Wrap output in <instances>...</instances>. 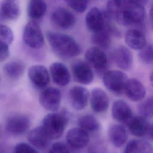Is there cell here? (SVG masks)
<instances>
[{"instance_id":"1","label":"cell","mask_w":153,"mask_h":153,"mask_svg":"<svg viewBox=\"0 0 153 153\" xmlns=\"http://www.w3.org/2000/svg\"><path fill=\"white\" fill-rule=\"evenodd\" d=\"M105 13L110 19L123 26L141 25L145 18L144 6L133 0H109Z\"/></svg>"},{"instance_id":"2","label":"cell","mask_w":153,"mask_h":153,"mask_svg":"<svg viewBox=\"0 0 153 153\" xmlns=\"http://www.w3.org/2000/svg\"><path fill=\"white\" fill-rule=\"evenodd\" d=\"M46 37L53 51L62 59L73 58L78 56L81 53L79 45L68 35L48 31Z\"/></svg>"},{"instance_id":"3","label":"cell","mask_w":153,"mask_h":153,"mask_svg":"<svg viewBox=\"0 0 153 153\" xmlns=\"http://www.w3.org/2000/svg\"><path fill=\"white\" fill-rule=\"evenodd\" d=\"M68 123V117L65 114L52 112L44 117L42 126L51 139L54 140L62 136Z\"/></svg>"},{"instance_id":"4","label":"cell","mask_w":153,"mask_h":153,"mask_svg":"<svg viewBox=\"0 0 153 153\" xmlns=\"http://www.w3.org/2000/svg\"><path fill=\"white\" fill-rule=\"evenodd\" d=\"M23 40L30 48L39 49L44 44V36L39 25L35 21H30L25 26L23 32Z\"/></svg>"},{"instance_id":"5","label":"cell","mask_w":153,"mask_h":153,"mask_svg":"<svg viewBox=\"0 0 153 153\" xmlns=\"http://www.w3.org/2000/svg\"><path fill=\"white\" fill-rule=\"evenodd\" d=\"M126 75L118 70L106 71L103 74V82L105 86L110 91L115 94H121L127 81Z\"/></svg>"},{"instance_id":"6","label":"cell","mask_w":153,"mask_h":153,"mask_svg":"<svg viewBox=\"0 0 153 153\" xmlns=\"http://www.w3.org/2000/svg\"><path fill=\"white\" fill-rule=\"evenodd\" d=\"M85 62L99 74H103L108 66V58L105 53L98 47L88 48L85 53Z\"/></svg>"},{"instance_id":"7","label":"cell","mask_w":153,"mask_h":153,"mask_svg":"<svg viewBox=\"0 0 153 153\" xmlns=\"http://www.w3.org/2000/svg\"><path fill=\"white\" fill-rule=\"evenodd\" d=\"M62 93L59 89L55 87H48L44 89L39 95L40 105L46 110L56 112L60 106Z\"/></svg>"},{"instance_id":"8","label":"cell","mask_w":153,"mask_h":153,"mask_svg":"<svg viewBox=\"0 0 153 153\" xmlns=\"http://www.w3.org/2000/svg\"><path fill=\"white\" fill-rule=\"evenodd\" d=\"M72 72L75 81L79 84L88 85L92 82L94 74L91 67L81 60L74 61L71 65Z\"/></svg>"},{"instance_id":"9","label":"cell","mask_w":153,"mask_h":153,"mask_svg":"<svg viewBox=\"0 0 153 153\" xmlns=\"http://www.w3.org/2000/svg\"><path fill=\"white\" fill-rule=\"evenodd\" d=\"M30 126L29 117L23 114H17L10 117L5 125L6 130L11 134L18 136L25 133Z\"/></svg>"},{"instance_id":"10","label":"cell","mask_w":153,"mask_h":153,"mask_svg":"<svg viewBox=\"0 0 153 153\" xmlns=\"http://www.w3.org/2000/svg\"><path fill=\"white\" fill-rule=\"evenodd\" d=\"M51 22L57 27L62 29H69L75 23V17L69 10L64 7H57L50 16Z\"/></svg>"},{"instance_id":"11","label":"cell","mask_w":153,"mask_h":153,"mask_svg":"<svg viewBox=\"0 0 153 153\" xmlns=\"http://www.w3.org/2000/svg\"><path fill=\"white\" fill-rule=\"evenodd\" d=\"M68 96L71 106L76 111H81L87 106L90 94L86 88L76 85L69 90Z\"/></svg>"},{"instance_id":"12","label":"cell","mask_w":153,"mask_h":153,"mask_svg":"<svg viewBox=\"0 0 153 153\" xmlns=\"http://www.w3.org/2000/svg\"><path fill=\"white\" fill-rule=\"evenodd\" d=\"M28 76L32 84L37 88H45L50 82V74L47 69L42 65H36L29 68Z\"/></svg>"},{"instance_id":"13","label":"cell","mask_w":153,"mask_h":153,"mask_svg":"<svg viewBox=\"0 0 153 153\" xmlns=\"http://www.w3.org/2000/svg\"><path fill=\"white\" fill-rule=\"evenodd\" d=\"M66 139L69 145L76 149L84 148L90 141V136L88 132L80 127L70 129L67 132Z\"/></svg>"},{"instance_id":"14","label":"cell","mask_w":153,"mask_h":153,"mask_svg":"<svg viewBox=\"0 0 153 153\" xmlns=\"http://www.w3.org/2000/svg\"><path fill=\"white\" fill-rule=\"evenodd\" d=\"M106 18L104 12L97 7L91 8L85 16L86 26L93 33L102 30L105 26Z\"/></svg>"},{"instance_id":"15","label":"cell","mask_w":153,"mask_h":153,"mask_svg":"<svg viewBox=\"0 0 153 153\" xmlns=\"http://www.w3.org/2000/svg\"><path fill=\"white\" fill-rule=\"evenodd\" d=\"M50 72L54 83L59 86H66L70 82L71 75L69 70L62 63H53L50 66Z\"/></svg>"},{"instance_id":"16","label":"cell","mask_w":153,"mask_h":153,"mask_svg":"<svg viewBox=\"0 0 153 153\" xmlns=\"http://www.w3.org/2000/svg\"><path fill=\"white\" fill-rule=\"evenodd\" d=\"M27 140L34 147L38 149H44L50 145L51 139L42 126H41L33 128L29 132Z\"/></svg>"},{"instance_id":"17","label":"cell","mask_w":153,"mask_h":153,"mask_svg":"<svg viewBox=\"0 0 153 153\" xmlns=\"http://www.w3.org/2000/svg\"><path fill=\"white\" fill-rule=\"evenodd\" d=\"M114 60L117 66L120 69L128 71L133 65V54L130 50L124 45L117 47L114 52Z\"/></svg>"},{"instance_id":"18","label":"cell","mask_w":153,"mask_h":153,"mask_svg":"<svg viewBox=\"0 0 153 153\" xmlns=\"http://www.w3.org/2000/svg\"><path fill=\"white\" fill-rule=\"evenodd\" d=\"M124 92L128 98L134 102L142 100L146 95L144 85L139 80L133 78L127 79L124 87Z\"/></svg>"},{"instance_id":"19","label":"cell","mask_w":153,"mask_h":153,"mask_svg":"<svg viewBox=\"0 0 153 153\" xmlns=\"http://www.w3.org/2000/svg\"><path fill=\"white\" fill-rule=\"evenodd\" d=\"M90 104L92 109L94 112L97 113L103 112L108 108V96L103 90L95 88L91 92Z\"/></svg>"},{"instance_id":"20","label":"cell","mask_w":153,"mask_h":153,"mask_svg":"<svg viewBox=\"0 0 153 153\" xmlns=\"http://www.w3.org/2000/svg\"><path fill=\"white\" fill-rule=\"evenodd\" d=\"M112 115L116 121L123 123H128L133 117L130 107L122 100L114 102L112 106Z\"/></svg>"},{"instance_id":"21","label":"cell","mask_w":153,"mask_h":153,"mask_svg":"<svg viewBox=\"0 0 153 153\" xmlns=\"http://www.w3.org/2000/svg\"><path fill=\"white\" fill-rule=\"evenodd\" d=\"M125 42L130 48L140 50L146 44V39L142 31L137 29H131L127 31L125 35Z\"/></svg>"},{"instance_id":"22","label":"cell","mask_w":153,"mask_h":153,"mask_svg":"<svg viewBox=\"0 0 153 153\" xmlns=\"http://www.w3.org/2000/svg\"><path fill=\"white\" fill-rule=\"evenodd\" d=\"M108 136L112 145L120 148L123 146L128 138L126 128L121 124H113L108 130Z\"/></svg>"},{"instance_id":"23","label":"cell","mask_w":153,"mask_h":153,"mask_svg":"<svg viewBox=\"0 0 153 153\" xmlns=\"http://www.w3.org/2000/svg\"><path fill=\"white\" fill-rule=\"evenodd\" d=\"M2 16L10 20H14L20 15V7L18 0H3L1 4Z\"/></svg>"},{"instance_id":"24","label":"cell","mask_w":153,"mask_h":153,"mask_svg":"<svg viewBox=\"0 0 153 153\" xmlns=\"http://www.w3.org/2000/svg\"><path fill=\"white\" fill-rule=\"evenodd\" d=\"M131 134L137 137H142L146 134L149 124L146 118L139 117H133L127 123Z\"/></svg>"},{"instance_id":"25","label":"cell","mask_w":153,"mask_h":153,"mask_svg":"<svg viewBox=\"0 0 153 153\" xmlns=\"http://www.w3.org/2000/svg\"><path fill=\"white\" fill-rule=\"evenodd\" d=\"M47 10V4L44 0H30L27 8L28 16L32 19L41 18Z\"/></svg>"},{"instance_id":"26","label":"cell","mask_w":153,"mask_h":153,"mask_svg":"<svg viewBox=\"0 0 153 153\" xmlns=\"http://www.w3.org/2000/svg\"><path fill=\"white\" fill-rule=\"evenodd\" d=\"M25 65L20 60H13L7 63L4 66L5 74L12 79H18L24 74Z\"/></svg>"},{"instance_id":"27","label":"cell","mask_w":153,"mask_h":153,"mask_svg":"<svg viewBox=\"0 0 153 153\" xmlns=\"http://www.w3.org/2000/svg\"><path fill=\"white\" fill-rule=\"evenodd\" d=\"M111 33L109 30L105 27L97 32L93 33L91 36V41L100 48H108L111 42Z\"/></svg>"},{"instance_id":"28","label":"cell","mask_w":153,"mask_h":153,"mask_svg":"<svg viewBox=\"0 0 153 153\" xmlns=\"http://www.w3.org/2000/svg\"><path fill=\"white\" fill-rule=\"evenodd\" d=\"M124 153H153V148L146 141L133 140L127 144Z\"/></svg>"},{"instance_id":"29","label":"cell","mask_w":153,"mask_h":153,"mask_svg":"<svg viewBox=\"0 0 153 153\" xmlns=\"http://www.w3.org/2000/svg\"><path fill=\"white\" fill-rule=\"evenodd\" d=\"M78 124L79 127L87 132L96 131L100 128V124L98 120L93 115L90 114L80 117L78 120Z\"/></svg>"},{"instance_id":"30","label":"cell","mask_w":153,"mask_h":153,"mask_svg":"<svg viewBox=\"0 0 153 153\" xmlns=\"http://www.w3.org/2000/svg\"><path fill=\"white\" fill-rule=\"evenodd\" d=\"M138 111L140 116L145 118H151L153 116V95L139 104Z\"/></svg>"},{"instance_id":"31","label":"cell","mask_w":153,"mask_h":153,"mask_svg":"<svg viewBox=\"0 0 153 153\" xmlns=\"http://www.w3.org/2000/svg\"><path fill=\"white\" fill-rule=\"evenodd\" d=\"M138 57L143 63H153V45L146 44L143 48L139 50Z\"/></svg>"},{"instance_id":"32","label":"cell","mask_w":153,"mask_h":153,"mask_svg":"<svg viewBox=\"0 0 153 153\" xmlns=\"http://www.w3.org/2000/svg\"><path fill=\"white\" fill-rule=\"evenodd\" d=\"M14 40L13 30L7 25L0 24V42L10 45Z\"/></svg>"},{"instance_id":"33","label":"cell","mask_w":153,"mask_h":153,"mask_svg":"<svg viewBox=\"0 0 153 153\" xmlns=\"http://www.w3.org/2000/svg\"><path fill=\"white\" fill-rule=\"evenodd\" d=\"M66 4H68L72 9L77 13L84 12L88 5L87 0H63Z\"/></svg>"},{"instance_id":"34","label":"cell","mask_w":153,"mask_h":153,"mask_svg":"<svg viewBox=\"0 0 153 153\" xmlns=\"http://www.w3.org/2000/svg\"><path fill=\"white\" fill-rule=\"evenodd\" d=\"M14 153H39L35 148L26 143H19L14 148Z\"/></svg>"},{"instance_id":"35","label":"cell","mask_w":153,"mask_h":153,"mask_svg":"<svg viewBox=\"0 0 153 153\" xmlns=\"http://www.w3.org/2000/svg\"><path fill=\"white\" fill-rule=\"evenodd\" d=\"M48 153H69V150L65 143L57 142L51 146Z\"/></svg>"},{"instance_id":"36","label":"cell","mask_w":153,"mask_h":153,"mask_svg":"<svg viewBox=\"0 0 153 153\" xmlns=\"http://www.w3.org/2000/svg\"><path fill=\"white\" fill-rule=\"evenodd\" d=\"M10 56L9 45L0 42V62L5 61Z\"/></svg>"},{"instance_id":"37","label":"cell","mask_w":153,"mask_h":153,"mask_svg":"<svg viewBox=\"0 0 153 153\" xmlns=\"http://www.w3.org/2000/svg\"><path fill=\"white\" fill-rule=\"evenodd\" d=\"M146 135H147L151 140H153V124L149 125Z\"/></svg>"},{"instance_id":"38","label":"cell","mask_w":153,"mask_h":153,"mask_svg":"<svg viewBox=\"0 0 153 153\" xmlns=\"http://www.w3.org/2000/svg\"><path fill=\"white\" fill-rule=\"evenodd\" d=\"M149 20L152 28L153 29V0L151 4L150 11H149Z\"/></svg>"},{"instance_id":"39","label":"cell","mask_w":153,"mask_h":153,"mask_svg":"<svg viewBox=\"0 0 153 153\" xmlns=\"http://www.w3.org/2000/svg\"><path fill=\"white\" fill-rule=\"evenodd\" d=\"M6 146L4 143L0 144V153H8V148Z\"/></svg>"},{"instance_id":"40","label":"cell","mask_w":153,"mask_h":153,"mask_svg":"<svg viewBox=\"0 0 153 153\" xmlns=\"http://www.w3.org/2000/svg\"><path fill=\"white\" fill-rule=\"evenodd\" d=\"M133 1L144 7H145V5H146L147 4L148 1V0H133Z\"/></svg>"},{"instance_id":"41","label":"cell","mask_w":153,"mask_h":153,"mask_svg":"<svg viewBox=\"0 0 153 153\" xmlns=\"http://www.w3.org/2000/svg\"><path fill=\"white\" fill-rule=\"evenodd\" d=\"M150 82H151V85L153 86V71L151 72V75H150Z\"/></svg>"},{"instance_id":"42","label":"cell","mask_w":153,"mask_h":153,"mask_svg":"<svg viewBox=\"0 0 153 153\" xmlns=\"http://www.w3.org/2000/svg\"><path fill=\"white\" fill-rule=\"evenodd\" d=\"M0 134H1V126H0Z\"/></svg>"},{"instance_id":"43","label":"cell","mask_w":153,"mask_h":153,"mask_svg":"<svg viewBox=\"0 0 153 153\" xmlns=\"http://www.w3.org/2000/svg\"><path fill=\"white\" fill-rule=\"evenodd\" d=\"M0 81H1V76H0Z\"/></svg>"}]
</instances>
